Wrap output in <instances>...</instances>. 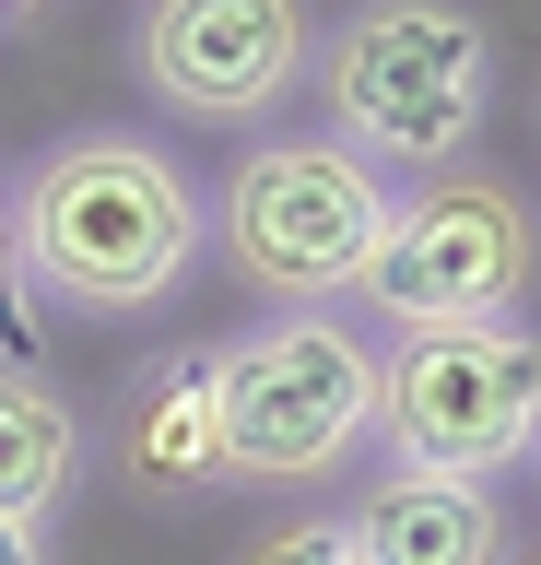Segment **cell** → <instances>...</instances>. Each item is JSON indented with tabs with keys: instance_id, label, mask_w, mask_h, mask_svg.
<instances>
[{
	"instance_id": "1",
	"label": "cell",
	"mask_w": 541,
	"mask_h": 565,
	"mask_svg": "<svg viewBox=\"0 0 541 565\" xmlns=\"http://www.w3.org/2000/svg\"><path fill=\"white\" fill-rule=\"evenodd\" d=\"M201 177L142 130H72L47 141L36 166L12 177V247H24V282H47L59 307L83 318H130L165 307L188 271H201Z\"/></svg>"
},
{
	"instance_id": "2",
	"label": "cell",
	"mask_w": 541,
	"mask_h": 565,
	"mask_svg": "<svg viewBox=\"0 0 541 565\" xmlns=\"http://www.w3.org/2000/svg\"><path fill=\"white\" fill-rule=\"evenodd\" d=\"M329 141L389 177H447L495 118V24L470 0H354L306 60Z\"/></svg>"
},
{
	"instance_id": "3",
	"label": "cell",
	"mask_w": 541,
	"mask_h": 565,
	"mask_svg": "<svg viewBox=\"0 0 541 565\" xmlns=\"http://www.w3.org/2000/svg\"><path fill=\"white\" fill-rule=\"evenodd\" d=\"M389 212H400L389 166H365L329 130H283V141H248L236 177L213 189V259L259 307H342L377 271Z\"/></svg>"
},
{
	"instance_id": "4",
	"label": "cell",
	"mask_w": 541,
	"mask_h": 565,
	"mask_svg": "<svg viewBox=\"0 0 541 565\" xmlns=\"http://www.w3.org/2000/svg\"><path fill=\"white\" fill-rule=\"evenodd\" d=\"M224 353V483H329L377 448V342L329 307H271Z\"/></svg>"
},
{
	"instance_id": "5",
	"label": "cell",
	"mask_w": 541,
	"mask_h": 565,
	"mask_svg": "<svg viewBox=\"0 0 541 565\" xmlns=\"http://www.w3.org/2000/svg\"><path fill=\"white\" fill-rule=\"evenodd\" d=\"M377 448L400 471H459L495 483L541 448V330L483 318V330H389L377 353Z\"/></svg>"
},
{
	"instance_id": "6",
	"label": "cell",
	"mask_w": 541,
	"mask_h": 565,
	"mask_svg": "<svg viewBox=\"0 0 541 565\" xmlns=\"http://www.w3.org/2000/svg\"><path fill=\"white\" fill-rule=\"evenodd\" d=\"M530 282H541V201L483 166H447L400 189L365 307L389 330H483V318L530 307Z\"/></svg>"
},
{
	"instance_id": "7",
	"label": "cell",
	"mask_w": 541,
	"mask_h": 565,
	"mask_svg": "<svg viewBox=\"0 0 541 565\" xmlns=\"http://www.w3.org/2000/svg\"><path fill=\"white\" fill-rule=\"evenodd\" d=\"M318 60V12L306 0H142L130 12V71L165 118H259L283 106Z\"/></svg>"
},
{
	"instance_id": "8",
	"label": "cell",
	"mask_w": 541,
	"mask_h": 565,
	"mask_svg": "<svg viewBox=\"0 0 541 565\" xmlns=\"http://www.w3.org/2000/svg\"><path fill=\"white\" fill-rule=\"evenodd\" d=\"M107 459H118V483L153 494V507L224 483V353L213 342L153 353L130 377V401H118V424H107Z\"/></svg>"
},
{
	"instance_id": "9",
	"label": "cell",
	"mask_w": 541,
	"mask_h": 565,
	"mask_svg": "<svg viewBox=\"0 0 541 565\" xmlns=\"http://www.w3.org/2000/svg\"><path fill=\"white\" fill-rule=\"evenodd\" d=\"M365 565H506V507L495 483H459V471H377V483L342 507Z\"/></svg>"
},
{
	"instance_id": "10",
	"label": "cell",
	"mask_w": 541,
	"mask_h": 565,
	"mask_svg": "<svg viewBox=\"0 0 541 565\" xmlns=\"http://www.w3.org/2000/svg\"><path fill=\"white\" fill-rule=\"evenodd\" d=\"M95 459V424L47 365H0V519H59V494L83 483Z\"/></svg>"
},
{
	"instance_id": "11",
	"label": "cell",
	"mask_w": 541,
	"mask_h": 565,
	"mask_svg": "<svg viewBox=\"0 0 541 565\" xmlns=\"http://www.w3.org/2000/svg\"><path fill=\"white\" fill-rule=\"evenodd\" d=\"M236 565H365V554H354V530H342V519H283V530H259Z\"/></svg>"
},
{
	"instance_id": "12",
	"label": "cell",
	"mask_w": 541,
	"mask_h": 565,
	"mask_svg": "<svg viewBox=\"0 0 541 565\" xmlns=\"http://www.w3.org/2000/svg\"><path fill=\"white\" fill-rule=\"evenodd\" d=\"M0 565H47V530L36 519H0Z\"/></svg>"
},
{
	"instance_id": "13",
	"label": "cell",
	"mask_w": 541,
	"mask_h": 565,
	"mask_svg": "<svg viewBox=\"0 0 541 565\" xmlns=\"http://www.w3.org/2000/svg\"><path fill=\"white\" fill-rule=\"evenodd\" d=\"M12 271H24V247H12V201H0V307H12Z\"/></svg>"
},
{
	"instance_id": "14",
	"label": "cell",
	"mask_w": 541,
	"mask_h": 565,
	"mask_svg": "<svg viewBox=\"0 0 541 565\" xmlns=\"http://www.w3.org/2000/svg\"><path fill=\"white\" fill-rule=\"evenodd\" d=\"M0 12H12V24H47V12H59V0H0Z\"/></svg>"
},
{
	"instance_id": "15",
	"label": "cell",
	"mask_w": 541,
	"mask_h": 565,
	"mask_svg": "<svg viewBox=\"0 0 541 565\" xmlns=\"http://www.w3.org/2000/svg\"><path fill=\"white\" fill-rule=\"evenodd\" d=\"M506 565H541V554H506Z\"/></svg>"
},
{
	"instance_id": "16",
	"label": "cell",
	"mask_w": 541,
	"mask_h": 565,
	"mask_svg": "<svg viewBox=\"0 0 541 565\" xmlns=\"http://www.w3.org/2000/svg\"><path fill=\"white\" fill-rule=\"evenodd\" d=\"M530 459H541V448H530Z\"/></svg>"
}]
</instances>
